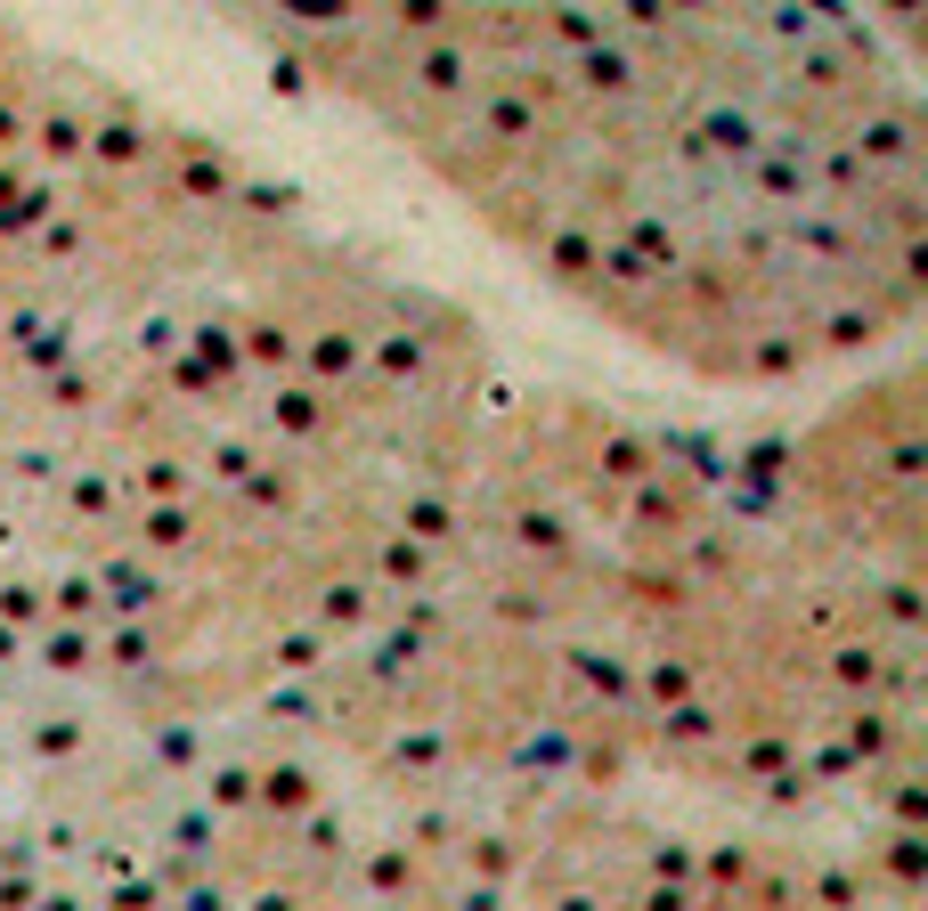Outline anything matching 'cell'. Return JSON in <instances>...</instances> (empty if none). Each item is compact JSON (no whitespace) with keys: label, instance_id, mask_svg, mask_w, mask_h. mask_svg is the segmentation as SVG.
Instances as JSON below:
<instances>
[{"label":"cell","instance_id":"9","mask_svg":"<svg viewBox=\"0 0 928 911\" xmlns=\"http://www.w3.org/2000/svg\"><path fill=\"white\" fill-rule=\"evenodd\" d=\"M41 618V586H0V627H33Z\"/></svg>","mask_w":928,"mask_h":911},{"label":"cell","instance_id":"16","mask_svg":"<svg viewBox=\"0 0 928 911\" xmlns=\"http://www.w3.org/2000/svg\"><path fill=\"white\" fill-rule=\"evenodd\" d=\"M407 529H416V537H448V505L416 497V505H407Z\"/></svg>","mask_w":928,"mask_h":911},{"label":"cell","instance_id":"4","mask_svg":"<svg viewBox=\"0 0 928 911\" xmlns=\"http://www.w3.org/2000/svg\"><path fill=\"white\" fill-rule=\"evenodd\" d=\"M603 464H611L619 481H643V473H652V448H643V439H628V432H611V439H603Z\"/></svg>","mask_w":928,"mask_h":911},{"label":"cell","instance_id":"2","mask_svg":"<svg viewBox=\"0 0 928 911\" xmlns=\"http://www.w3.org/2000/svg\"><path fill=\"white\" fill-rule=\"evenodd\" d=\"M49 220V188H17L0 179V228H41Z\"/></svg>","mask_w":928,"mask_h":911},{"label":"cell","instance_id":"13","mask_svg":"<svg viewBox=\"0 0 928 911\" xmlns=\"http://www.w3.org/2000/svg\"><path fill=\"white\" fill-rule=\"evenodd\" d=\"M245 350L261 358V367H286V358H294V343H286L277 326H253V343H245Z\"/></svg>","mask_w":928,"mask_h":911},{"label":"cell","instance_id":"10","mask_svg":"<svg viewBox=\"0 0 928 911\" xmlns=\"http://www.w3.org/2000/svg\"><path fill=\"white\" fill-rule=\"evenodd\" d=\"M98 603V578H58V603H49V611H58V618H82Z\"/></svg>","mask_w":928,"mask_h":911},{"label":"cell","instance_id":"12","mask_svg":"<svg viewBox=\"0 0 928 911\" xmlns=\"http://www.w3.org/2000/svg\"><path fill=\"white\" fill-rule=\"evenodd\" d=\"M147 545H188V513H179V505L147 513Z\"/></svg>","mask_w":928,"mask_h":911},{"label":"cell","instance_id":"14","mask_svg":"<svg viewBox=\"0 0 928 911\" xmlns=\"http://www.w3.org/2000/svg\"><path fill=\"white\" fill-rule=\"evenodd\" d=\"M196 350H204V358H213V367H220V375H237V343H228V334H220V326H196Z\"/></svg>","mask_w":928,"mask_h":911},{"label":"cell","instance_id":"22","mask_svg":"<svg viewBox=\"0 0 928 911\" xmlns=\"http://www.w3.org/2000/svg\"><path fill=\"white\" fill-rule=\"evenodd\" d=\"M9 651H17V635H9V627H0V660H9Z\"/></svg>","mask_w":928,"mask_h":911},{"label":"cell","instance_id":"21","mask_svg":"<svg viewBox=\"0 0 928 911\" xmlns=\"http://www.w3.org/2000/svg\"><path fill=\"white\" fill-rule=\"evenodd\" d=\"M253 911H294V903H286V895H261V903H253Z\"/></svg>","mask_w":928,"mask_h":911},{"label":"cell","instance_id":"7","mask_svg":"<svg viewBox=\"0 0 928 911\" xmlns=\"http://www.w3.org/2000/svg\"><path fill=\"white\" fill-rule=\"evenodd\" d=\"M277 424H286V432H318V390H277Z\"/></svg>","mask_w":928,"mask_h":911},{"label":"cell","instance_id":"17","mask_svg":"<svg viewBox=\"0 0 928 911\" xmlns=\"http://www.w3.org/2000/svg\"><path fill=\"white\" fill-rule=\"evenodd\" d=\"M213 798H220V805H245V798H253V773H245V765H220V773H213Z\"/></svg>","mask_w":928,"mask_h":911},{"label":"cell","instance_id":"11","mask_svg":"<svg viewBox=\"0 0 928 911\" xmlns=\"http://www.w3.org/2000/svg\"><path fill=\"white\" fill-rule=\"evenodd\" d=\"M33 749H41V757H73V749H82V724H73V716H58L49 733H33Z\"/></svg>","mask_w":928,"mask_h":911},{"label":"cell","instance_id":"8","mask_svg":"<svg viewBox=\"0 0 928 911\" xmlns=\"http://www.w3.org/2000/svg\"><path fill=\"white\" fill-rule=\"evenodd\" d=\"M309 367H318L326 383H334V375H351V367H358V343H351V334H326V343L309 350Z\"/></svg>","mask_w":928,"mask_h":911},{"label":"cell","instance_id":"1","mask_svg":"<svg viewBox=\"0 0 928 911\" xmlns=\"http://www.w3.org/2000/svg\"><path fill=\"white\" fill-rule=\"evenodd\" d=\"M253 790H261L277 814H302V805H318V781H309L302 765H269L261 781H253Z\"/></svg>","mask_w":928,"mask_h":911},{"label":"cell","instance_id":"15","mask_svg":"<svg viewBox=\"0 0 928 911\" xmlns=\"http://www.w3.org/2000/svg\"><path fill=\"white\" fill-rule=\"evenodd\" d=\"M188 188H213V196H228V164H220V155H188Z\"/></svg>","mask_w":928,"mask_h":911},{"label":"cell","instance_id":"20","mask_svg":"<svg viewBox=\"0 0 928 911\" xmlns=\"http://www.w3.org/2000/svg\"><path fill=\"white\" fill-rule=\"evenodd\" d=\"M643 684H652L660 700H684V692H692V667H668V660H660L652 675H643Z\"/></svg>","mask_w":928,"mask_h":911},{"label":"cell","instance_id":"3","mask_svg":"<svg viewBox=\"0 0 928 911\" xmlns=\"http://www.w3.org/2000/svg\"><path fill=\"white\" fill-rule=\"evenodd\" d=\"M90 155H107V164H139V155H147V130H139V122H107V130H90Z\"/></svg>","mask_w":928,"mask_h":911},{"label":"cell","instance_id":"18","mask_svg":"<svg viewBox=\"0 0 928 911\" xmlns=\"http://www.w3.org/2000/svg\"><path fill=\"white\" fill-rule=\"evenodd\" d=\"M424 367V350L407 343V334H392V343H383V375H416Z\"/></svg>","mask_w":928,"mask_h":911},{"label":"cell","instance_id":"19","mask_svg":"<svg viewBox=\"0 0 928 911\" xmlns=\"http://www.w3.org/2000/svg\"><path fill=\"white\" fill-rule=\"evenodd\" d=\"M269 660H277V667H318V635H286Z\"/></svg>","mask_w":928,"mask_h":911},{"label":"cell","instance_id":"6","mask_svg":"<svg viewBox=\"0 0 928 911\" xmlns=\"http://www.w3.org/2000/svg\"><path fill=\"white\" fill-rule=\"evenodd\" d=\"M41 660L58 667V675H73V667H90V635H82V627H58V635H49V651H41Z\"/></svg>","mask_w":928,"mask_h":911},{"label":"cell","instance_id":"5","mask_svg":"<svg viewBox=\"0 0 928 911\" xmlns=\"http://www.w3.org/2000/svg\"><path fill=\"white\" fill-rule=\"evenodd\" d=\"M318 618H326V627H358V618H367V586H326Z\"/></svg>","mask_w":928,"mask_h":911}]
</instances>
